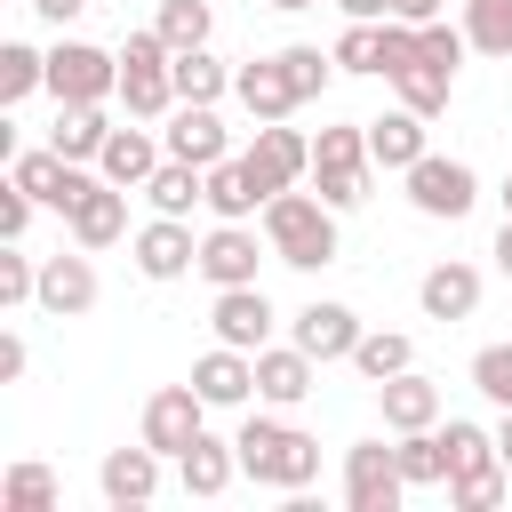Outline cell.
Here are the masks:
<instances>
[{"instance_id":"1","label":"cell","mask_w":512,"mask_h":512,"mask_svg":"<svg viewBox=\"0 0 512 512\" xmlns=\"http://www.w3.org/2000/svg\"><path fill=\"white\" fill-rule=\"evenodd\" d=\"M232 448H240V480H256V488L296 496V488L320 480V440L296 432V424H280V416H248L232 432Z\"/></svg>"},{"instance_id":"2","label":"cell","mask_w":512,"mask_h":512,"mask_svg":"<svg viewBox=\"0 0 512 512\" xmlns=\"http://www.w3.org/2000/svg\"><path fill=\"white\" fill-rule=\"evenodd\" d=\"M264 248L280 256V264H296V272H320V264H336V208L320 200V192H272L264 200Z\"/></svg>"},{"instance_id":"3","label":"cell","mask_w":512,"mask_h":512,"mask_svg":"<svg viewBox=\"0 0 512 512\" xmlns=\"http://www.w3.org/2000/svg\"><path fill=\"white\" fill-rule=\"evenodd\" d=\"M120 104H128V120H168L176 112V48L160 40V24L120 40Z\"/></svg>"},{"instance_id":"4","label":"cell","mask_w":512,"mask_h":512,"mask_svg":"<svg viewBox=\"0 0 512 512\" xmlns=\"http://www.w3.org/2000/svg\"><path fill=\"white\" fill-rule=\"evenodd\" d=\"M368 120H336V128H320L312 136V192L344 216V208H360L368 200Z\"/></svg>"},{"instance_id":"5","label":"cell","mask_w":512,"mask_h":512,"mask_svg":"<svg viewBox=\"0 0 512 512\" xmlns=\"http://www.w3.org/2000/svg\"><path fill=\"white\" fill-rule=\"evenodd\" d=\"M400 184H408V208L432 216V224H464V216L480 208V176H472L464 160H448V152H424Z\"/></svg>"},{"instance_id":"6","label":"cell","mask_w":512,"mask_h":512,"mask_svg":"<svg viewBox=\"0 0 512 512\" xmlns=\"http://www.w3.org/2000/svg\"><path fill=\"white\" fill-rule=\"evenodd\" d=\"M48 96L56 104H104L120 96V56L96 40H56L48 48Z\"/></svg>"},{"instance_id":"7","label":"cell","mask_w":512,"mask_h":512,"mask_svg":"<svg viewBox=\"0 0 512 512\" xmlns=\"http://www.w3.org/2000/svg\"><path fill=\"white\" fill-rule=\"evenodd\" d=\"M408 480H400V448L384 440H352L344 448V504L352 512H400Z\"/></svg>"},{"instance_id":"8","label":"cell","mask_w":512,"mask_h":512,"mask_svg":"<svg viewBox=\"0 0 512 512\" xmlns=\"http://www.w3.org/2000/svg\"><path fill=\"white\" fill-rule=\"evenodd\" d=\"M240 160H248V176H256L264 192H288V184L312 176V136L288 128V120H256V136H248Z\"/></svg>"},{"instance_id":"9","label":"cell","mask_w":512,"mask_h":512,"mask_svg":"<svg viewBox=\"0 0 512 512\" xmlns=\"http://www.w3.org/2000/svg\"><path fill=\"white\" fill-rule=\"evenodd\" d=\"M200 432H208V400L192 392V376H184V384H160V392L144 400V432H136V440H152L168 464H176Z\"/></svg>"},{"instance_id":"10","label":"cell","mask_w":512,"mask_h":512,"mask_svg":"<svg viewBox=\"0 0 512 512\" xmlns=\"http://www.w3.org/2000/svg\"><path fill=\"white\" fill-rule=\"evenodd\" d=\"M128 256H136V272H144V280H184V272H200L192 216H152V224H136Z\"/></svg>"},{"instance_id":"11","label":"cell","mask_w":512,"mask_h":512,"mask_svg":"<svg viewBox=\"0 0 512 512\" xmlns=\"http://www.w3.org/2000/svg\"><path fill=\"white\" fill-rule=\"evenodd\" d=\"M160 464H168V456H160L152 440H136V448H112V456L96 464V488H104V504H112V512H144V504L160 496Z\"/></svg>"},{"instance_id":"12","label":"cell","mask_w":512,"mask_h":512,"mask_svg":"<svg viewBox=\"0 0 512 512\" xmlns=\"http://www.w3.org/2000/svg\"><path fill=\"white\" fill-rule=\"evenodd\" d=\"M256 264H264L256 224H224V216H216V224L200 232V280H208V288H248Z\"/></svg>"},{"instance_id":"13","label":"cell","mask_w":512,"mask_h":512,"mask_svg":"<svg viewBox=\"0 0 512 512\" xmlns=\"http://www.w3.org/2000/svg\"><path fill=\"white\" fill-rule=\"evenodd\" d=\"M96 296H104V280H96V264H88V248H56V256H40V312H56V320H80V312H96Z\"/></svg>"},{"instance_id":"14","label":"cell","mask_w":512,"mask_h":512,"mask_svg":"<svg viewBox=\"0 0 512 512\" xmlns=\"http://www.w3.org/2000/svg\"><path fill=\"white\" fill-rule=\"evenodd\" d=\"M272 296L248 280V288H216V304H208V328H216V344H240V352H264L272 344Z\"/></svg>"},{"instance_id":"15","label":"cell","mask_w":512,"mask_h":512,"mask_svg":"<svg viewBox=\"0 0 512 512\" xmlns=\"http://www.w3.org/2000/svg\"><path fill=\"white\" fill-rule=\"evenodd\" d=\"M312 392H320V360H312L296 336L256 352V400H264V408H296V400H312Z\"/></svg>"},{"instance_id":"16","label":"cell","mask_w":512,"mask_h":512,"mask_svg":"<svg viewBox=\"0 0 512 512\" xmlns=\"http://www.w3.org/2000/svg\"><path fill=\"white\" fill-rule=\"evenodd\" d=\"M160 144H168V160H192V168L232 160V128L216 120V104H176L168 128H160Z\"/></svg>"},{"instance_id":"17","label":"cell","mask_w":512,"mask_h":512,"mask_svg":"<svg viewBox=\"0 0 512 512\" xmlns=\"http://www.w3.org/2000/svg\"><path fill=\"white\" fill-rule=\"evenodd\" d=\"M368 328H360V312L352 304H336V296H312L304 312H296V344L328 368V360H352V344H360Z\"/></svg>"},{"instance_id":"18","label":"cell","mask_w":512,"mask_h":512,"mask_svg":"<svg viewBox=\"0 0 512 512\" xmlns=\"http://www.w3.org/2000/svg\"><path fill=\"white\" fill-rule=\"evenodd\" d=\"M192 392H200L208 408H240V400H256V352H240V344H208V352L192 360Z\"/></svg>"},{"instance_id":"19","label":"cell","mask_w":512,"mask_h":512,"mask_svg":"<svg viewBox=\"0 0 512 512\" xmlns=\"http://www.w3.org/2000/svg\"><path fill=\"white\" fill-rule=\"evenodd\" d=\"M160 160H168V144H160L152 128H112V136H104V152H96V176H104V184H120V192H144Z\"/></svg>"},{"instance_id":"20","label":"cell","mask_w":512,"mask_h":512,"mask_svg":"<svg viewBox=\"0 0 512 512\" xmlns=\"http://www.w3.org/2000/svg\"><path fill=\"white\" fill-rule=\"evenodd\" d=\"M64 232H72V248H88V256H96V248H112V240H128V192L96 176V184L80 192V208L64 216Z\"/></svg>"},{"instance_id":"21","label":"cell","mask_w":512,"mask_h":512,"mask_svg":"<svg viewBox=\"0 0 512 512\" xmlns=\"http://www.w3.org/2000/svg\"><path fill=\"white\" fill-rule=\"evenodd\" d=\"M416 304H424V320H472V312H480V264L440 256V264L416 280Z\"/></svg>"},{"instance_id":"22","label":"cell","mask_w":512,"mask_h":512,"mask_svg":"<svg viewBox=\"0 0 512 512\" xmlns=\"http://www.w3.org/2000/svg\"><path fill=\"white\" fill-rule=\"evenodd\" d=\"M376 408H384V432H424V424H440V384L424 368H400L376 384Z\"/></svg>"},{"instance_id":"23","label":"cell","mask_w":512,"mask_h":512,"mask_svg":"<svg viewBox=\"0 0 512 512\" xmlns=\"http://www.w3.org/2000/svg\"><path fill=\"white\" fill-rule=\"evenodd\" d=\"M432 152V128H424V112H384V120H368V160L376 168H392V176H408L416 160Z\"/></svg>"},{"instance_id":"24","label":"cell","mask_w":512,"mask_h":512,"mask_svg":"<svg viewBox=\"0 0 512 512\" xmlns=\"http://www.w3.org/2000/svg\"><path fill=\"white\" fill-rule=\"evenodd\" d=\"M232 96L248 104V120H288V112H296V88H288L280 56H248V64L232 72Z\"/></svg>"},{"instance_id":"25","label":"cell","mask_w":512,"mask_h":512,"mask_svg":"<svg viewBox=\"0 0 512 512\" xmlns=\"http://www.w3.org/2000/svg\"><path fill=\"white\" fill-rule=\"evenodd\" d=\"M176 480H184V496H224V488L240 480V448L216 440V432H200V440L176 456Z\"/></svg>"},{"instance_id":"26","label":"cell","mask_w":512,"mask_h":512,"mask_svg":"<svg viewBox=\"0 0 512 512\" xmlns=\"http://www.w3.org/2000/svg\"><path fill=\"white\" fill-rule=\"evenodd\" d=\"M264 200H272V192L248 176V160H240V152L208 168V216H224V224H248V216H264Z\"/></svg>"},{"instance_id":"27","label":"cell","mask_w":512,"mask_h":512,"mask_svg":"<svg viewBox=\"0 0 512 512\" xmlns=\"http://www.w3.org/2000/svg\"><path fill=\"white\" fill-rule=\"evenodd\" d=\"M232 72L216 48H176V104H224L232 96Z\"/></svg>"},{"instance_id":"28","label":"cell","mask_w":512,"mask_h":512,"mask_svg":"<svg viewBox=\"0 0 512 512\" xmlns=\"http://www.w3.org/2000/svg\"><path fill=\"white\" fill-rule=\"evenodd\" d=\"M144 200H152V216H192V208H208V168H192V160H160L152 184H144Z\"/></svg>"},{"instance_id":"29","label":"cell","mask_w":512,"mask_h":512,"mask_svg":"<svg viewBox=\"0 0 512 512\" xmlns=\"http://www.w3.org/2000/svg\"><path fill=\"white\" fill-rule=\"evenodd\" d=\"M104 136H112V120H104V104H56V128H48V144H56L64 160H88V168H96V152H104Z\"/></svg>"},{"instance_id":"30","label":"cell","mask_w":512,"mask_h":512,"mask_svg":"<svg viewBox=\"0 0 512 512\" xmlns=\"http://www.w3.org/2000/svg\"><path fill=\"white\" fill-rule=\"evenodd\" d=\"M392 448H400V480L408 488H448V440H440V424L392 432Z\"/></svg>"},{"instance_id":"31","label":"cell","mask_w":512,"mask_h":512,"mask_svg":"<svg viewBox=\"0 0 512 512\" xmlns=\"http://www.w3.org/2000/svg\"><path fill=\"white\" fill-rule=\"evenodd\" d=\"M392 96H400L408 112H424V120H432V112H448V96H456V72H448V64H432V56H416V64L392 80Z\"/></svg>"},{"instance_id":"32","label":"cell","mask_w":512,"mask_h":512,"mask_svg":"<svg viewBox=\"0 0 512 512\" xmlns=\"http://www.w3.org/2000/svg\"><path fill=\"white\" fill-rule=\"evenodd\" d=\"M64 504V488H56V472L48 464H8V480H0V512H56Z\"/></svg>"},{"instance_id":"33","label":"cell","mask_w":512,"mask_h":512,"mask_svg":"<svg viewBox=\"0 0 512 512\" xmlns=\"http://www.w3.org/2000/svg\"><path fill=\"white\" fill-rule=\"evenodd\" d=\"M352 368H360L368 384H384V376H400V368H416V344H408L400 328H368V336L352 344Z\"/></svg>"},{"instance_id":"34","label":"cell","mask_w":512,"mask_h":512,"mask_svg":"<svg viewBox=\"0 0 512 512\" xmlns=\"http://www.w3.org/2000/svg\"><path fill=\"white\" fill-rule=\"evenodd\" d=\"M440 440H448V480H456V472H488V464H504V456H496V432L472 424V416H448Z\"/></svg>"},{"instance_id":"35","label":"cell","mask_w":512,"mask_h":512,"mask_svg":"<svg viewBox=\"0 0 512 512\" xmlns=\"http://www.w3.org/2000/svg\"><path fill=\"white\" fill-rule=\"evenodd\" d=\"M32 88H48V48L8 40V48H0V104H24Z\"/></svg>"},{"instance_id":"36","label":"cell","mask_w":512,"mask_h":512,"mask_svg":"<svg viewBox=\"0 0 512 512\" xmlns=\"http://www.w3.org/2000/svg\"><path fill=\"white\" fill-rule=\"evenodd\" d=\"M40 304V256H24V240H0V312Z\"/></svg>"},{"instance_id":"37","label":"cell","mask_w":512,"mask_h":512,"mask_svg":"<svg viewBox=\"0 0 512 512\" xmlns=\"http://www.w3.org/2000/svg\"><path fill=\"white\" fill-rule=\"evenodd\" d=\"M160 40L168 48H208V32H216V8L208 0H160Z\"/></svg>"},{"instance_id":"38","label":"cell","mask_w":512,"mask_h":512,"mask_svg":"<svg viewBox=\"0 0 512 512\" xmlns=\"http://www.w3.org/2000/svg\"><path fill=\"white\" fill-rule=\"evenodd\" d=\"M464 40L480 56H512V0H464Z\"/></svg>"},{"instance_id":"39","label":"cell","mask_w":512,"mask_h":512,"mask_svg":"<svg viewBox=\"0 0 512 512\" xmlns=\"http://www.w3.org/2000/svg\"><path fill=\"white\" fill-rule=\"evenodd\" d=\"M504 488H512L504 464H488V472H456V480H448V512H496Z\"/></svg>"},{"instance_id":"40","label":"cell","mask_w":512,"mask_h":512,"mask_svg":"<svg viewBox=\"0 0 512 512\" xmlns=\"http://www.w3.org/2000/svg\"><path fill=\"white\" fill-rule=\"evenodd\" d=\"M280 72H288V88H296V104H312V96L328 88V72H336V56H320L312 40H296V48H280Z\"/></svg>"},{"instance_id":"41","label":"cell","mask_w":512,"mask_h":512,"mask_svg":"<svg viewBox=\"0 0 512 512\" xmlns=\"http://www.w3.org/2000/svg\"><path fill=\"white\" fill-rule=\"evenodd\" d=\"M472 392L496 400V408H512V344H480L472 352Z\"/></svg>"},{"instance_id":"42","label":"cell","mask_w":512,"mask_h":512,"mask_svg":"<svg viewBox=\"0 0 512 512\" xmlns=\"http://www.w3.org/2000/svg\"><path fill=\"white\" fill-rule=\"evenodd\" d=\"M336 72H368L376 80V24H360V16H344V32H336Z\"/></svg>"},{"instance_id":"43","label":"cell","mask_w":512,"mask_h":512,"mask_svg":"<svg viewBox=\"0 0 512 512\" xmlns=\"http://www.w3.org/2000/svg\"><path fill=\"white\" fill-rule=\"evenodd\" d=\"M464 48H472V40H464V24H440V16L424 24V56H432V64H448V72H456V64H464Z\"/></svg>"},{"instance_id":"44","label":"cell","mask_w":512,"mask_h":512,"mask_svg":"<svg viewBox=\"0 0 512 512\" xmlns=\"http://www.w3.org/2000/svg\"><path fill=\"white\" fill-rule=\"evenodd\" d=\"M32 208H40V200H32V192H24L16 176H8V184H0V240H24V224H32Z\"/></svg>"},{"instance_id":"45","label":"cell","mask_w":512,"mask_h":512,"mask_svg":"<svg viewBox=\"0 0 512 512\" xmlns=\"http://www.w3.org/2000/svg\"><path fill=\"white\" fill-rule=\"evenodd\" d=\"M24 368H32V352H24V336L8 328V336H0V384H24Z\"/></svg>"},{"instance_id":"46","label":"cell","mask_w":512,"mask_h":512,"mask_svg":"<svg viewBox=\"0 0 512 512\" xmlns=\"http://www.w3.org/2000/svg\"><path fill=\"white\" fill-rule=\"evenodd\" d=\"M24 8H32V16H40V24H72V16H80V8H88V0H24Z\"/></svg>"},{"instance_id":"47","label":"cell","mask_w":512,"mask_h":512,"mask_svg":"<svg viewBox=\"0 0 512 512\" xmlns=\"http://www.w3.org/2000/svg\"><path fill=\"white\" fill-rule=\"evenodd\" d=\"M440 8H448V0H392V16H400V24H432Z\"/></svg>"},{"instance_id":"48","label":"cell","mask_w":512,"mask_h":512,"mask_svg":"<svg viewBox=\"0 0 512 512\" xmlns=\"http://www.w3.org/2000/svg\"><path fill=\"white\" fill-rule=\"evenodd\" d=\"M336 8H344V16H360V24H384V16H392V0H336Z\"/></svg>"},{"instance_id":"49","label":"cell","mask_w":512,"mask_h":512,"mask_svg":"<svg viewBox=\"0 0 512 512\" xmlns=\"http://www.w3.org/2000/svg\"><path fill=\"white\" fill-rule=\"evenodd\" d=\"M488 256H496V272L512 280V216H504V232H496V248H488Z\"/></svg>"},{"instance_id":"50","label":"cell","mask_w":512,"mask_h":512,"mask_svg":"<svg viewBox=\"0 0 512 512\" xmlns=\"http://www.w3.org/2000/svg\"><path fill=\"white\" fill-rule=\"evenodd\" d=\"M496 456H504V472H512V408L496 416Z\"/></svg>"},{"instance_id":"51","label":"cell","mask_w":512,"mask_h":512,"mask_svg":"<svg viewBox=\"0 0 512 512\" xmlns=\"http://www.w3.org/2000/svg\"><path fill=\"white\" fill-rule=\"evenodd\" d=\"M264 8H280V16H296V8H320V0H264Z\"/></svg>"},{"instance_id":"52","label":"cell","mask_w":512,"mask_h":512,"mask_svg":"<svg viewBox=\"0 0 512 512\" xmlns=\"http://www.w3.org/2000/svg\"><path fill=\"white\" fill-rule=\"evenodd\" d=\"M496 200H504V216H512V176H504V184H496Z\"/></svg>"}]
</instances>
